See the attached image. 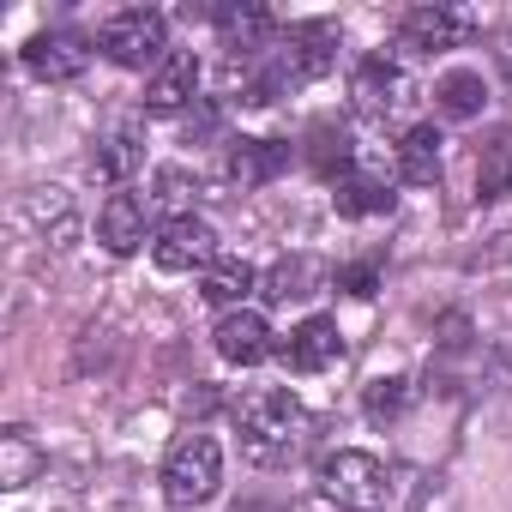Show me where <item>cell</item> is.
Here are the masks:
<instances>
[{"instance_id":"2","label":"cell","mask_w":512,"mask_h":512,"mask_svg":"<svg viewBox=\"0 0 512 512\" xmlns=\"http://www.w3.org/2000/svg\"><path fill=\"white\" fill-rule=\"evenodd\" d=\"M217 482H223V446L211 434H181L163 458V500L175 512H193L217 494Z\"/></svg>"},{"instance_id":"8","label":"cell","mask_w":512,"mask_h":512,"mask_svg":"<svg viewBox=\"0 0 512 512\" xmlns=\"http://www.w3.org/2000/svg\"><path fill=\"white\" fill-rule=\"evenodd\" d=\"M217 31H223V49H229V61L241 67V61H260L272 43H278V19L266 13V7H217Z\"/></svg>"},{"instance_id":"9","label":"cell","mask_w":512,"mask_h":512,"mask_svg":"<svg viewBox=\"0 0 512 512\" xmlns=\"http://www.w3.org/2000/svg\"><path fill=\"white\" fill-rule=\"evenodd\" d=\"M211 344H217V356H223L229 368H253V362H266V356H272V326H266V314L235 308V314L217 320Z\"/></svg>"},{"instance_id":"11","label":"cell","mask_w":512,"mask_h":512,"mask_svg":"<svg viewBox=\"0 0 512 512\" xmlns=\"http://www.w3.org/2000/svg\"><path fill=\"white\" fill-rule=\"evenodd\" d=\"M145 217H151V205H145L139 193H109L103 211H97V241L127 260V253L145 247Z\"/></svg>"},{"instance_id":"17","label":"cell","mask_w":512,"mask_h":512,"mask_svg":"<svg viewBox=\"0 0 512 512\" xmlns=\"http://www.w3.org/2000/svg\"><path fill=\"white\" fill-rule=\"evenodd\" d=\"M253 284H260V272H253L247 260H217V266L199 272V296H205L211 308H229V314L253 296Z\"/></svg>"},{"instance_id":"6","label":"cell","mask_w":512,"mask_h":512,"mask_svg":"<svg viewBox=\"0 0 512 512\" xmlns=\"http://www.w3.org/2000/svg\"><path fill=\"white\" fill-rule=\"evenodd\" d=\"M151 260H157L163 272H205V266L223 260V253H217V229H211L205 217H175V223L157 229Z\"/></svg>"},{"instance_id":"19","label":"cell","mask_w":512,"mask_h":512,"mask_svg":"<svg viewBox=\"0 0 512 512\" xmlns=\"http://www.w3.org/2000/svg\"><path fill=\"white\" fill-rule=\"evenodd\" d=\"M139 169H145V145H139V133H133V127L109 133V139L97 145V157H91V175H97V181H109V187L133 181Z\"/></svg>"},{"instance_id":"24","label":"cell","mask_w":512,"mask_h":512,"mask_svg":"<svg viewBox=\"0 0 512 512\" xmlns=\"http://www.w3.org/2000/svg\"><path fill=\"white\" fill-rule=\"evenodd\" d=\"M332 199H338L344 217H380V211H392V187L380 175H344Z\"/></svg>"},{"instance_id":"15","label":"cell","mask_w":512,"mask_h":512,"mask_svg":"<svg viewBox=\"0 0 512 512\" xmlns=\"http://www.w3.org/2000/svg\"><path fill=\"white\" fill-rule=\"evenodd\" d=\"M290 169V145L284 139H229V181L235 187H266Z\"/></svg>"},{"instance_id":"5","label":"cell","mask_w":512,"mask_h":512,"mask_svg":"<svg viewBox=\"0 0 512 512\" xmlns=\"http://www.w3.org/2000/svg\"><path fill=\"white\" fill-rule=\"evenodd\" d=\"M410 97H416L410 73H404L398 61H386V55H368V61L350 73V103H356V115H368V121H398V115L410 109Z\"/></svg>"},{"instance_id":"18","label":"cell","mask_w":512,"mask_h":512,"mask_svg":"<svg viewBox=\"0 0 512 512\" xmlns=\"http://www.w3.org/2000/svg\"><path fill=\"white\" fill-rule=\"evenodd\" d=\"M43 446L31 440V428H7L0 434V488H31L43 476Z\"/></svg>"},{"instance_id":"21","label":"cell","mask_w":512,"mask_h":512,"mask_svg":"<svg viewBox=\"0 0 512 512\" xmlns=\"http://www.w3.org/2000/svg\"><path fill=\"white\" fill-rule=\"evenodd\" d=\"M434 103H440V115H452V121H470V115H482V103H488V85H482V73L458 67V73H446V79L434 85Z\"/></svg>"},{"instance_id":"16","label":"cell","mask_w":512,"mask_h":512,"mask_svg":"<svg viewBox=\"0 0 512 512\" xmlns=\"http://www.w3.org/2000/svg\"><path fill=\"white\" fill-rule=\"evenodd\" d=\"M350 157H356V145H350V127L344 121H314L308 127V169L320 175V181H344L350 175Z\"/></svg>"},{"instance_id":"10","label":"cell","mask_w":512,"mask_h":512,"mask_svg":"<svg viewBox=\"0 0 512 512\" xmlns=\"http://www.w3.org/2000/svg\"><path fill=\"white\" fill-rule=\"evenodd\" d=\"M193 91H199V55H193V49H175V55L145 79V109H151V115H181L187 103H199Z\"/></svg>"},{"instance_id":"13","label":"cell","mask_w":512,"mask_h":512,"mask_svg":"<svg viewBox=\"0 0 512 512\" xmlns=\"http://www.w3.org/2000/svg\"><path fill=\"white\" fill-rule=\"evenodd\" d=\"M284 61L296 67V79H326V73L338 67V25H326V19L290 25V37H284Z\"/></svg>"},{"instance_id":"7","label":"cell","mask_w":512,"mask_h":512,"mask_svg":"<svg viewBox=\"0 0 512 512\" xmlns=\"http://www.w3.org/2000/svg\"><path fill=\"white\" fill-rule=\"evenodd\" d=\"M85 61H91V49H85L79 31H37V37L25 43V67H31L43 85H73V79L85 73Z\"/></svg>"},{"instance_id":"28","label":"cell","mask_w":512,"mask_h":512,"mask_svg":"<svg viewBox=\"0 0 512 512\" xmlns=\"http://www.w3.org/2000/svg\"><path fill=\"white\" fill-rule=\"evenodd\" d=\"M338 290H344V296H362V302H368V296L380 290V266H368V260H362V266H344V272H338Z\"/></svg>"},{"instance_id":"27","label":"cell","mask_w":512,"mask_h":512,"mask_svg":"<svg viewBox=\"0 0 512 512\" xmlns=\"http://www.w3.org/2000/svg\"><path fill=\"white\" fill-rule=\"evenodd\" d=\"M217 133H223V109H217V103H193L181 139H187V145H205V139H217Z\"/></svg>"},{"instance_id":"22","label":"cell","mask_w":512,"mask_h":512,"mask_svg":"<svg viewBox=\"0 0 512 512\" xmlns=\"http://www.w3.org/2000/svg\"><path fill=\"white\" fill-rule=\"evenodd\" d=\"M193 199H199V181H193L187 169H157V175H151V193H145V205H151V211H169L163 223H175V217H193Z\"/></svg>"},{"instance_id":"14","label":"cell","mask_w":512,"mask_h":512,"mask_svg":"<svg viewBox=\"0 0 512 512\" xmlns=\"http://www.w3.org/2000/svg\"><path fill=\"white\" fill-rule=\"evenodd\" d=\"M338 356H344V338H338V320H326V314L302 320V326L290 332V344H284V362H290L296 374H326Z\"/></svg>"},{"instance_id":"4","label":"cell","mask_w":512,"mask_h":512,"mask_svg":"<svg viewBox=\"0 0 512 512\" xmlns=\"http://www.w3.org/2000/svg\"><path fill=\"white\" fill-rule=\"evenodd\" d=\"M103 55L115 61V67H127V73H157L163 61H169V19L163 13H151V7H133V13H115L109 25H103Z\"/></svg>"},{"instance_id":"3","label":"cell","mask_w":512,"mask_h":512,"mask_svg":"<svg viewBox=\"0 0 512 512\" xmlns=\"http://www.w3.org/2000/svg\"><path fill=\"white\" fill-rule=\"evenodd\" d=\"M320 494L332 506H344V512H380L386 494H392V482H386V464L374 452H356L350 446V452H332L320 464Z\"/></svg>"},{"instance_id":"23","label":"cell","mask_w":512,"mask_h":512,"mask_svg":"<svg viewBox=\"0 0 512 512\" xmlns=\"http://www.w3.org/2000/svg\"><path fill=\"white\" fill-rule=\"evenodd\" d=\"M476 193L482 199H506L512 193V133H494L476 151Z\"/></svg>"},{"instance_id":"26","label":"cell","mask_w":512,"mask_h":512,"mask_svg":"<svg viewBox=\"0 0 512 512\" xmlns=\"http://www.w3.org/2000/svg\"><path fill=\"white\" fill-rule=\"evenodd\" d=\"M404 404H410V380L392 374V380H374V386H368V416H374V422H398Z\"/></svg>"},{"instance_id":"20","label":"cell","mask_w":512,"mask_h":512,"mask_svg":"<svg viewBox=\"0 0 512 512\" xmlns=\"http://www.w3.org/2000/svg\"><path fill=\"white\" fill-rule=\"evenodd\" d=\"M440 133L434 127H410L404 133V145H398V175L410 181V187H434L440 181Z\"/></svg>"},{"instance_id":"12","label":"cell","mask_w":512,"mask_h":512,"mask_svg":"<svg viewBox=\"0 0 512 512\" xmlns=\"http://www.w3.org/2000/svg\"><path fill=\"white\" fill-rule=\"evenodd\" d=\"M404 49H422V55H440V49H458L470 37V19L452 13V7H410L404 25H398Z\"/></svg>"},{"instance_id":"25","label":"cell","mask_w":512,"mask_h":512,"mask_svg":"<svg viewBox=\"0 0 512 512\" xmlns=\"http://www.w3.org/2000/svg\"><path fill=\"white\" fill-rule=\"evenodd\" d=\"M314 284H326V266H314V260H284V266L266 272V296H272V302L314 296Z\"/></svg>"},{"instance_id":"1","label":"cell","mask_w":512,"mask_h":512,"mask_svg":"<svg viewBox=\"0 0 512 512\" xmlns=\"http://www.w3.org/2000/svg\"><path fill=\"white\" fill-rule=\"evenodd\" d=\"M229 416H235V428H241L247 458H260V464L290 458L296 440H302V404H296L290 386H253V392H241V398L229 404Z\"/></svg>"}]
</instances>
